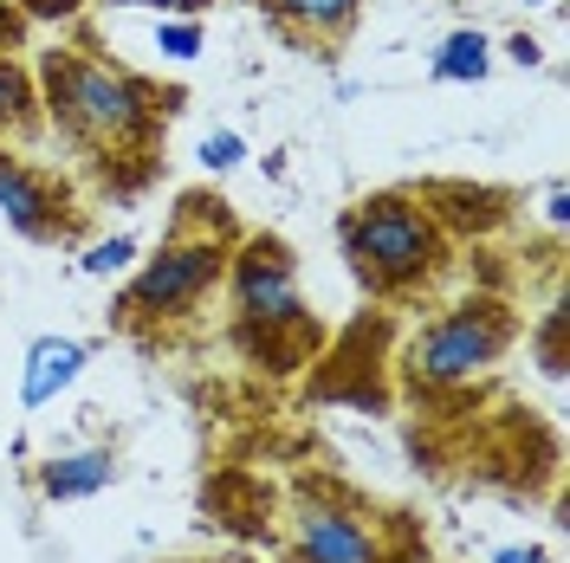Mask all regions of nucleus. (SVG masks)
I'll return each instance as SVG.
<instances>
[{"label": "nucleus", "mask_w": 570, "mask_h": 563, "mask_svg": "<svg viewBox=\"0 0 570 563\" xmlns=\"http://www.w3.org/2000/svg\"><path fill=\"white\" fill-rule=\"evenodd\" d=\"M298 563H383V544H376L370 525L312 505V512L298 518Z\"/></svg>", "instance_id": "nucleus-7"}, {"label": "nucleus", "mask_w": 570, "mask_h": 563, "mask_svg": "<svg viewBox=\"0 0 570 563\" xmlns=\"http://www.w3.org/2000/svg\"><path fill=\"white\" fill-rule=\"evenodd\" d=\"M487 33H454L441 52H434V78L441 85H473V78H487Z\"/></svg>", "instance_id": "nucleus-11"}, {"label": "nucleus", "mask_w": 570, "mask_h": 563, "mask_svg": "<svg viewBox=\"0 0 570 563\" xmlns=\"http://www.w3.org/2000/svg\"><path fill=\"white\" fill-rule=\"evenodd\" d=\"M33 98H27V78H20V66H7L0 59V130H20L27 117H33Z\"/></svg>", "instance_id": "nucleus-12"}, {"label": "nucleus", "mask_w": 570, "mask_h": 563, "mask_svg": "<svg viewBox=\"0 0 570 563\" xmlns=\"http://www.w3.org/2000/svg\"><path fill=\"white\" fill-rule=\"evenodd\" d=\"M227 266V214L208 234H176L169 247L142 266V279L124 292V317H181L188 305H202V292L220 279Z\"/></svg>", "instance_id": "nucleus-3"}, {"label": "nucleus", "mask_w": 570, "mask_h": 563, "mask_svg": "<svg viewBox=\"0 0 570 563\" xmlns=\"http://www.w3.org/2000/svg\"><path fill=\"white\" fill-rule=\"evenodd\" d=\"M117 480V454L110 447H85V454H59L46 466V493L52 498H85V493H105Z\"/></svg>", "instance_id": "nucleus-10"}, {"label": "nucleus", "mask_w": 570, "mask_h": 563, "mask_svg": "<svg viewBox=\"0 0 570 563\" xmlns=\"http://www.w3.org/2000/svg\"><path fill=\"white\" fill-rule=\"evenodd\" d=\"M344 253H351L356 279L370 292H402L434 273L441 259V234H434V214L402 201V195H376L344 220Z\"/></svg>", "instance_id": "nucleus-2"}, {"label": "nucleus", "mask_w": 570, "mask_h": 563, "mask_svg": "<svg viewBox=\"0 0 570 563\" xmlns=\"http://www.w3.org/2000/svg\"><path fill=\"white\" fill-rule=\"evenodd\" d=\"M59 208H66L59 188L39 176V169H27L20 156L0 149V214L20 234H33V240H59V234H71V214H59Z\"/></svg>", "instance_id": "nucleus-6"}, {"label": "nucleus", "mask_w": 570, "mask_h": 563, "mask_svg": "<svg viewBox=\"0 0 570 563\" xmlns=\"http://www.w3.org/2000/svg\"><path fill=\"white\" fill-rule=\"evenodd\" d=\"M78 369H85V344H78V337H39L33 350H27L20 402H27V408H46L66 383H78Z\"/></svg>", "instance_id": "nucleus-8"}, {"label": "nucleus", "mask_w": 570, "mask_h": 563, "mask_svg": "<svg viewBox=\"0 0 570 563\" xmlns=\"http://www.w3.org/2000/svg\"><path fill=\"white\" fill-rule=\"evenodd\" d=\"M512 344V317L499 312V305H461V312H448L441 324H428L422 337H415V376L434 388L448 383H466V376H480L499 350Z\"/></svg>", "instance_id": "nucleus-5"}, {"label": "nucleus", "mask_w": 570, "mask_h": 563, "mask_svg": "<svg viewBox=\"0 0 570 563\" xmlns=\"http://www.w3.org/2000/svg\"><path fill=\"white\" fill-rule=\"evenodd\" d=\"M46 110L78 149L98 162L117 156H149L163 137V91L142 85L137 71L98 59L91 46L46 52Z\"/></svg>", "instance_id": "nucleus-1"}, {"label": "nucleus", "mask_w": 570, "mask_h": 563, "mask_svg": "<svg viewBox=\"0 0 570 563\" xmlns=\"http://www.w3.org/2000/svg\"><path fill=\"white\" fill-rule=\"evenodd\" d=\"M499 563H551L544 551H499Z\"/></svg>", "instance_id": "nucleus-19"}, {"label": "nucleus", "mask_w": 570, "mask_h": 563, "mask_svg": "<svg viewBox=\"0 0 570 563\" xmlns=\"http://www.w3.org/2000/svg\"><path fill=\"white\" fill-rule=\"evenodd\" d=\"M202 162H208V169H234V162H240V137H227V130L208 137L202 142Z\"/></svg>", "instance_id": "nucleus-15"}, {"label": "nucleus", "mask_w": 570, "mask_h": 563, "mask_svg": "<svg viewBox=\"0 0 570 563\" xmlns=\"http://www.w3.org/2000/svg\"><path fill=\"white\" fill-rule=\"evenodd\" d=\"M130 259H137V240H124V234H117V240H105V247L85 253V273H98V279H105V273H124Z\"/></svg>", "instance_id": "nucleus-13"}, {"label": "nucleus", "mask_w": 570, "mask_h": 563, "mask_svg": "<svg viewBox=\"0 0 570 563\" xmlns=\"http://www.w3.org/2000/svg\"><path fill=\"white\" fill-rule=\"evenodd\" d=\"M234 305H240V344L253 356L273 350L279 330L312 337L305 298H298V279H292V253L279 240H247L240 247V259H234Z\"/></svg>", "instance_id": "nucleus-4"}, {"label": "nucleus", "mask_w": 570, "mask_h": 563, "mask_svg": "<svg viewBox=\"0 0 570 563\" xmlns=\"http://www.w3.org/2000/svg\"><path fill=\"white\" fill-rule=\"evenodd\" d=\"M285 33H305V39H344L351 20L363 13V0H259Z\"/></svg>", "instance_id": "nucleus-9"}, {"label": "nucleus", "mask_w": 570, "mask_h": 563, "mask_svg": "<svg viewBox=\"0 0 570 563\" xmlns=\"http://www.w3.org/2000/svg\"><path fill=\"white\" fill-rule=\"evenodd\" d=\"M558 337H564V312H551V317H544V369H551V376L564 369V363H558Z\"/></svg>", "instance_id": "nucleus-16"}, {"label": "nucleus", "mask_w": 570, "mask_h": 563, "mask_svg": "<svg viewBox=\"0 0 570 563\" xmlns=\"http://www.w3.org/2000/svg\"><path fill=\"white\" fill-rule=\"evenodd\" d=\"M156 46H163L169 59H195V52H202V27H195V20H169V27L156 33Z\"/></svg>", "instance_id": "nucleus-14"}, {"label": "nucleus", "mask_w": 570, "mask_h": 563, "mask_svg": "<svg viewBox=\"0 0 570 563\" xmlns=\"http://www.w3.org/2000/svg\"><path fill=\"white\" fill-rule=\"evenodd\" d=\"M33 13H52V20H66V13H78V0H27Z\"/></svg>", "instance_id": "nucleus-18"}, {"label": "nucleus", "mask_w": 570, "mask_h": 563, "mask_svg": "<svg viewBox=\"0 0 570 563\" xmlns=\"http://www.w3.org/2000/svg\"><path fill=\"white\" fill-rule=\"evenodd\" d=\"M117 7H156V13H202L208 0H117Z\"/></svg>", "instance_id": "nucleus-17"}]
</instances>
